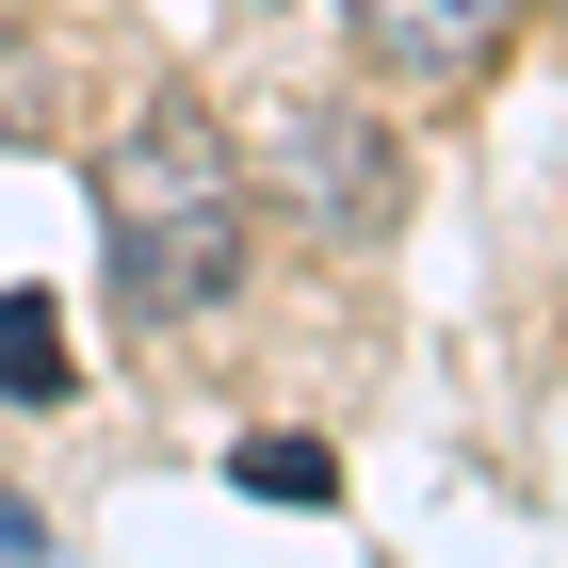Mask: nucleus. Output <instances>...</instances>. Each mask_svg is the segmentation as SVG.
<instances>
[{
  "mask_svg": "<svg viewBox=\"0 0 568 568\" xmlns=\"http://www.w3.org/2000/svg\"><path fill=\"white\" fill-rule=\"evenodd\" d=\"M98 227H114V293L146 325H195L244 276V163L195 98H146L131 131L98 146Z\"/></svg>",
  "mask_w": 568,
  "mask_h": 568,
  "instance_id": "obj_1",
  "label": "nucleus"
},
{
  "mask_svg": "<svg viewBox=\"0 0 568 568\" xmlns=\"http://www.w3.org/2000/svg\"><path fill=\"white\" fill-rule=\"evenodd\" d=\"M357 33H374V65H406V82H471L487 49L520 33V0H357Z\"/></svg>",
  "mask_w": 568,
  "mask_h": 568,
  "instance_id": "obj_2",
  "label": "nucleus"
},
{
  "mask_svg": "<svg viewBox=\"0 0 568 568\" xmlns=\"http://www.w3.org/2000/svg\"><path fill=\"white\" fill-rule=\"evenodd\" d=\"M293 195H308L325 227H374V212H390V146L342 131V114H293Z\"/></svg>",
  "mask_w": 568,
  "mask_h": 568,
  "instance_id": "obj_3",
  "label": "nucleus"
},
{
  "mask_svg": "<svg viewBox=\"0 0 568 568\" xmlns=\"http://www.w3.org/2000/svg\"><path fill=\"white\" fill-rule=\"evenodd\" d=\"M0 406H65V308L0 293Z\"/></svg>",
  "mask_w": 568,
  "mask_h": 568,
  "instance_id": "obj_4",
  "label": "nucleus"
},
{
  "mask_svg": "<svg viewBox=\"0 0 568 568\" xmlns=\"http://www.w3.org/2000/svg\"><path fill=\"white\" fill-rule=\"evenodd\" d=\"M244 487H261V504H325V438H244Z\"/></svg>",
  "mask_w": 568,
  "mask_h": 568,
  "instance_id": "obj_5",
  "label": "nucleus"
},
{
  "mask_svg": "<svg viewBox=\"0 0 568 568\" xmlns=\"http://www.w3.org/2000/svg\"><path fill=\"white\" fill-rule=\"evenodd\" d=\"M0 98H17V65H0Z\"/></svg>",
  "mask_w": 568,
  "mask_h": 568,
  "instance_id": "obj_6",
  "label": "nucleus"
}]
</instances>
